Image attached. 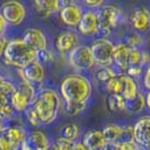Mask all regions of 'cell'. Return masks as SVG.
<instances>
[{"label": "cell", "instance_id": "cell-1", "mask_svg": "<svg viewBox=\"0 0 150 150\" xmlns=\"http://www.w3.org/2000/svg\"><path fill=\"white\" fill-rule=\"evenodd\" d=\"M30 110L36 117L40 125H47L57 120L61 110V98L53 89H43L30 106Z\"/></svg>", "mask_w": 150, "mask_h": 150}, {"label": "cell", "instance_id": "cell-2", "mask_svg": "<svg viewBox=\"0 0 150 150\" xmlns=\"http://www.w3.org/2000/svg\"><path fill=\"white\" fill-rule=\"evenodd\" d=\"M61 97L70 103H88L93 93V86L85 76L74 74L63 78L60 85Z\"/></svg>", "mask_w": 150, "mask_h": 150}, {"label": "cell", "instance_id": "cell-3", "mask_svg": "<svg viewBox=\"0 0 150 150\" xmlns=\"http://www.w3.org/2000/svg\"><path fill=\"white\" fill-rule=\"evenodd\" d=\"M4 60L7 64L18 69H23L25 66L38 59V53L30 46L26 44L22 38H15L9 41L7 47L4 52Z\"/></svg>", "mask_w": 150, "mask_h": 150}, {"label": "cell", "instance_id": "cell-4", "mask_svg": "<svg viewBox=\"0 0 150 150\" xmlns=\"http://www.w3.org/2000/svg\"><path fill=\"white\" fill-rule=\"evenodd\" d=\"M99 32L104 35H110L119 24L123 21V13L115 5H103L97 10Z\"/></svg>", "mask_w": 150, "mask_h": 150}, {"label": "cell", "instance_id": "cell-5", "mask_svg": "<svg viewBox=\"0 0 150 150\" xmlns=\"http://www.w3.org/2000/svg\"><path fill=\"white\" fill-rule=\"evenodd\" d=\"M35 98L36 87L33 83L22 80L16 86L15 93L10 100V105L15 112H26Z\"/></svg>", "mask_w": 150, "mask_h": 150}, {"label": "cell", "instance_id": "cell-6", "mask_svg": "<svg viewBox=\"0 0 150 150\" xmlns=\"http://www.w3.org/2000/svg\"><path fill=\"white\" fill-rule=\"evenodd\" d=\"M95 64L102 67H111L113 64V50L114 43L111 40L100 38L95 40L89 46Z\"/></svg>", "mask_w": 150, "mask_h": 150}, {"label": "cell", "instance_id": "cell-7", "mask_svg": "<svg viewBox=\"0 0 150 150\" xmlns=\"http://www.w3.org/2000/svg\"><path fill=\"white\" fill-rule=\"evenodd\" d=\"M0 14L4 17L7 25L9 24L13 26H18L25 21L27 16V9L26 6L22 2L17 0H10L1 5Z\"/></svg>", "mask_w": 150, "mask_h": 150}, {"label": "cell", "instance_id": "cell-8", "mask_svg": "<svg viewBox=\"0 0 150 150\" xmlns=\"http://www.w3.org/2000/svg\"><path fill=\"white\" fill-rule=\"evenodd\" d=\"M69 63L77 71H87L95 66L88 45H78L69 53Z\"/></svg>", "mask_w": 150, "mask_h": 150}, {"label": "cell", "instance_id": "cell-9", "mask_svg": "<svg viewBox=\"0 0 150 150\" xmlns=\"http://www.w3.org/2000/svg\"><path fill=\"white\" fill-rule=\"evenodd\" d=\"M61 10H60V18L64 25L69 27H77L78 24L81 19L83 11V8L78 4L72 1H60Z\"/></svg>", "mask_w": 150, "mask_h": 150}, {"label": "cell", "instance_id": "cell-10", "mask_svg": "<svg viewBox=\"0 0 150 150\" xmlns=\"http://www.w3.org/2000/svg\"><path fill=\"white\" fill-rule=\"evenodd\" d=\"M22 80L33 83L34 86L42 83L45 78V68L38 60L30 62L23 69H18Z\"/></svg>", "mask_w": 150, "mask_h": 150}, {"label": "cell", "instance_id": "cell-11", "mask_svg": "<svg viewBox=\"0 0 150 150\" xmlns=\"http://www.w3.org/2000/svg\"><path fill=\"white\" fill-rule=\"evenodd\" d=\"M22 40L26 44L30 46L34 51L41 52L45 49H47V38L44 32L40 28L30 27L24 30Z\"/></svg>", "mask_w": 150, "mask_h": 150}, {"label": "cell", "instance_id": "cell-12", "mask_svg": "<svg viewBox=\"0 0 150 150\" xmlns=\"http://www.w3.org/2000/svg\"><path fill=\"white\" fill-rule=\"evenodd\" d=\"M78 30L83 36H94L99 32V23L96 10L89 9L85 11L78 24Z\"/></svg>", "mask_w": 150, "mask_h": 150}, {"label": "cell", "instance_id": "cell-13", "mask_svg": "<svg viewBox=\"0 0 150 150\" xmlns=\"http://www.w3.org/2000/svg\"><path fill=\"white\" fill-rule=\"evenodd\" d=\"M149 127L150 117L148 115L140 117L133 125V141L140 148H149Z\"/></svg>", "mask_w": 150, "mask_h": 150}, {"label": "cell", "instance_id": "cell-14", "mask_svg": "<svg viewBox=\"0 0 150 150\" xmlns=\"http://www.w3.org/2000/svg\"><path fill=\"white\" fill-rule=\"evenodd\" d=\"M79 45L78 34L74 30H64L55 38L54 46L59 53H70Z\"/></svg>", "mask_w": 150, "mask_h": 150}, {"label": "cell", "instance_id": "cell-15", "mask_svg": "<svg viewBox=\"0 0 150 150\" xmlns=\"http://www.w3.org/2000/svg\"><path fill=\"white\" fill-rule=\"evenodd\" d=\"M130 24L132 28L138 32L148 30L150 25V14L147 8H135L130 16Z\"/></svg>", "mask_w": 150, "mask_h": 150}, {"label": "cell", "instance_id": "cell-16", "mask_svg": "<svg viewBox=\"0 0 150 150\" xmlns=\"http://www.w3.org/2000/svg\"><path fill=\"white\" fill-rule=\"evenodd\" d=\"M1 134L6 138V140L16 150H19V147L22 146V143L26 140V131L21 125L6 127Z\"/></svg>", "mask_w": 150, "mask_h": 150}, {"label": "cell", "instance_id": "cell-17", "mask_svg": "<svg viewBox=\"0 0 150 150\" xmlns=\"http://www.w3.org/2000/svg\"><path fill=\"white\" fill-rule=\"evenodd\" d=\"M26 141L33 150H49L51 146L49 135L42 130H33L26 137Z\"/></svg>", "mask_w": 150, "mask_h": 150}, {"label": "cell", "instance_id": "cell-18", "mask_svg": "<svg viewBox=\"0 0 150 150\" xmlns=\"http://www.w3.org/2000/svg\"><path fill=\"white\" fill-rule=\"evenodd\" d=\"M129 57H130V47L123 42H119L114 44L113 50V63L121 69L125 70L129 67Z\"/></svg>", "mask_w": 150, "mask_h": 150}, {"label": "cell", "instance_id": "cell-19", "mask_svg": "<svg viewBox=\"0 0 150 150\" xmlns=\"http://www.w3.org/2000/svg\"><path fill=\"white\" fill-rule=\"evenodd\" d=\"M119 79H120L121 83V93L120 95H122V97L124 98L127 102L131 100L132 98H134L137 96V94L139 93L138 90V85L134 81V79L130 78L127 75H117Z\"/></svg>", "mask_w": 150, "mask_h": 150}, {"label": "cell", "instance_id": "cell-20", "mask_svg": "<svg viewBox=\"0 0 150 150\" xmlns=\"http://www.w3.org/2000/svg\"><path fill=\"white\" fill-rule=\"evenodd\" d=\"M105 139L100 130H90L86 132L83 138V146H86L89 150H97L105 144Z\"/></svg>", "mask_w": 150, "mask_h": 150}, {"label": "cell", "instance_id": "cell-21", "mask_svg": "<svg viewBox=\"0 0 150 150\" xmlns=\"http://www.w3.org/2000/svg\"><path fill=\"white\" fill-rule=\"evenodd\" d=\"M33 6L35 8V10L38 13V15L42 17H49L52 15L53 13L58 11L61 9L60 1H55V0H36L33 2Z\"/></svg>", "mask_w": 150, "mask_h": 150}, {"label": "cell", "instance_id": "cell-22", "mask_svg": "<svg viewBox=\"0 0 150 150\" xmlns=\"http://www.w3.org/2000/svg\"><path fill=\"white\" fill-rule=\"evenodd\" d=\"M60 133V137L62 138L70 140L72 142H77V140L80 138V134H81V128L78 123L71 122V123H67L62 127Z\"/></svg>", "mask_w": 150, "mask_h": 150}, {"label": "cell", "instance_id": "cell-23", "mask_svg": "<svg viewBox=\"0 0 150 150\" xmlns=\"http://www.w3.org/2000/svg\"><path fill=\"white\" fill-rule=\"evenodd\" d=\"M100 131L106 142H119L123 133V127L120 124H108Z\"/></svg>", "mask_w": 150, "mask_h": 150}, {"label": "cell", "instance_id": "cell-24", "mask_svg": "<svg viewBox=\"0 0 150 150\" xmlns=\"http://www.w3.org/2000/svg\"><path fill=\"white\" fill-rule=\"evenodd\" d=\"M127 100L120 94L110 95L107 98V107L111 112H122L127 111Z\"/></svg>", "mask_w": 150, "mask_h": 150}, {"label": "cell", "instance_id": "cell-25", "mask_svg": "<svg viewBox=\"0 0 150 150\" xmlns=\"http://www.w3.org/2000/svg\"><path fill=\"white\" fill-rule=\"evenodd\" d=\"M16 86L9 80H5L0 83V103L10 104L11 97L15 93Z\"/></svg>", "mask_w": 150, "mask_h": 150}, {"label": "cell", "instance_id": "cell-26", "mask_svg": "<svg viewBox=\"0 0 150 150\" xmlns=\"http://www.w3.org/2000/svg\"><path fill=\"white\" fill-rule=\"evenodd\" d=\"M147 107L146 103V96L142 93H138L134 98H132L131 100H128L127 103V110H129L132 113H140Z\"/></svg>", "mask_w": 150, "mask_h": 150}, {"label": "cell", "instance_id": "cell-27", "mask_svg": "<svg viewBox=\"0 0 150 150\" xmlns=\"http://www.w3.org/2000/svg\"><path fill=\"white\" fill-rule=\"evenodd\" d=\"M87 103H70V102H64L63 105V111L67 115L70 116H76L83 113L87 108Z\"/></svg>", "mask_w": 150, "mask_h": 150}, {"label": "cell", "instance_id": "cell-28", "mask_svg": "<svg viewBox=\"0 0 150 150\" xmlns=\"http://www.w3.org/2000/svg\"><path fill=\"white\" fill-rule=\"evenodd\" d=\"M124 44L131 49H139L140 50V47L144 44V38L140 33L134 32V33H131L127 36Z\"/></svg>", "mask_w": 150, "mask_h": 150}, {"label": "cell", "instance_id": "cell-29", "mask_svg": "<svg viewBox=\"0 0 150 150\" xmlns=\"http://www.w3.org/2000/svg\"><path fill=\"white\" fill-rule=\"evenodd\" d=\"M74 143L75 142L67 140V139H64L62 137H59V138H57L54 140V142L51 143L49 150H71Z\"/></svg>", "mask_w": 150, "mask_h": 150}, {"label": "cell", "instance_id": "cell-30", "mask_svg": "<svg viewBox=\"0 0 150 150\" xmlns=\"http://www.w3.org/2000/svg\"><path fill=\"white\" fill-rule=\"evenodd\" d=\"M116 76L115 70L111 67H102L96 74V78L102 83H107L108 80H111Z\"/></svg>", "mask_w": 150, "mask_h": 150}, {"label": "cell", "instance_id": "cell-31", "mask_svg": "<svg viewBox=\"0 0 150 150\" xmlns=\"http://www.w3.org/2000/svg\"><path fill=\"white\" fill-rule=\"evenodd\" d=\"M15 111L11 107L10 104L6 103H0V121L1 122H6V121L11 120L15 115Z\"/></svg>", "mask_w": 150, "mask_h": 150}, {"label": "cell", "instance_id": "cell-32", "mask_svg": "<svg viewBox=\"0 0 150 150\" xmlns=\"http://www.w3.org/2000/svg\"><path fill=\"white\" fill-rule=\"evenodd\" d=\"M105 88H106V91H108L111 95L120 94L121 83H120V79H119L117 75L115 76L114 78H112L111 80H108L107 83H105Z\"/></svg>", "mask_w": 150, "mask_h": 150}, {"label": "cell", "instance_id": "cell-33", "mask_svg": "<svg viewBox=\"0 0 150 150\" xmlns=\"http://www.w3.org/2000/svg\"><path fill=\"white\" fill-rule=\"evenodd\" d=\"M42 64L43 63H51L55 60V54L52 50H49V49H45L41 52H38V59Z\"/></svg>", "mask_w": 150, "mask_h": 150}, {"label": "cell", "instance_id": "cell-34", "mask_svg": "<svg viewBox=\"0 0 150 150\" xmlns=\"http://www.w3.org/2000/svg\"><path fill=\"white\" fill-rule=\"evenodd\" d=\"M125 70H127V76H129L132 79L142 76L143 74V67L141 66H131V67L127 68Z\"/></svg>", "mask_w": 150, "mask_h": 150}, {"label": "cell", "instance_id": "cell-35", "mask_svg": "<svg viewBox=\"0 0 150 150\" xmlns=\"http://www.w3.org/2000/svg\"><path fill=\"white\" fill-rule=\"evenodd\" d=\"M124 141H133V127L131 125L123 127V133L119 142H124Z\"/></svg>", "mask_w": 150, "mask_h": 150}, {"label": "cell", "instance_id": "cell-36", "mask_svg": "<svg viewBox=\"0 0 150 150\" xmlns=\"http://www.w3.org/2000/svg\"><path fill=\"white\" fill-rule=\"evenodd\" d=\"M120 144V150H141L134 141H124V142H119Z\"/></svg>", "mask_w": 150, "mask_h": 150}, {"label": "cell", "instance_id": "cell-37", "mask_svg": "<svg viewBox=\"0 0 150 150\" xmlns=\"http://www.w3.org/2000/svg\"><path fill=\"white\" fill-rule=\"evenodd\" d=\"M0 150H16L10 143L6 140V138L0 134Z\"/></svg>", "mask_w": 150, "mask_h": 150}, {"label": "cell", "instance_id": "cell-38", "mask_svg": "<svg viewBox=\"0 0 150 150\" xmlns=\"http://www.w3.org/2000/svg\"><path fill=\"white\" fill-rule=\"evenodd\" d=\"M8 43H9V40L7 38V36L6 35H0V55L4 54Z\"/></svg>", "mask_w": 150, "mask_h": 150}, {"label": "cell", "instance_id": "cell-39", "mask_svg": "<svg viewBox=\"0 0 150 150\" xmlns=\"http://www.w3.org/2000/svg\"><path fill=\"white\" fill-rule=\"evenodd\" d=\"M99 150H120V144L119 142H105Z\"/></svg>", "mask_w": 150, "mask_h": 150}, {"label": "cell", "instance_id": "cell-40", "mask_svg": "<svg viewBox=\"0 0 150 150\" xmlns=\"http://www.w3.org/2000/svg\"><path fill=\"white\" fill-rule=\"evenodd\" d=\"M83 5L87 6V7H89V8H96V9H99V8L104 5V1H88V0H86V1H83Z\"/></svg>", "mask_w": 150, "mask_h": 150}, {"label": "cell", "instance_id": "cell-41", "mask_svg": "<svg viewBox=\"0 0 150 150\" xmlns=\"http://www.w3.org/2000/svg\"><path fill=\"white\" fill-rule=\"evenodd\" d=\"M149 71H150L149 68H147V69L143 71V74H144V76H143V85H144V88H146L147 90L150 88V85H149Z\"/></svg>", "mask_w": 150, "mask_h": 150}, {"label": "cell", "instance_id": "cell-42", "mask_svg": "<svg viewBox=\"0 0 150 150\" xmlns=\"http://www.w3.org/2000/svg\"><path fill=\"white\" fill-rule=\"evenodd\" d=\"M149 63V54L147 51H141V63L140 66L143 67V66H147Z\"/></svg>", "mask_w": 150, "mask_h": 150}, {"label": "cell", "instance_id": "cell-43", "mask_svg": "<svg viewBox=\"0 0 150 150\" xmlns=\"http://www.w3.org/2000/svg\"><path fill=\"white\" fill-rule=\"evenodd\" d=\"M7 23L5 22V19H4V17L1 16L0 14V35H5V33H6V30H7Z\"/></svg>", "mask_w": 150, "mask_h": 150}, {"label": "cell", "instance_id": "cell-44", "mask_svg": "<svg viewBox=\"0 0 150 150\" xmlns=\"http://www.w3.org/2000/svg\"><path fill=\"white\" fill-rule=\"evenodd\" d=\"M71 150H89L86 146H83L81 142H75L74 143V146H72V148H71Z\"/></svg>", "mask_w": 150, "mask_h": 150}, {"label": "cell", "instance_id": "cell-45", "mask_svg": "<svg viewBox=\"0 0 150 150\" xmlns=\"http://www.w3.org/2000/svg\"><path fill=\"white\" fill-rule=\"evenodd\" d=\"M19 150H33V149L30 148V146L28 144V143H27V141L25 140V141L22 143V146L19 147Z\"/></svg>", "mask_w": 150, "mask_h": 150}, {"label": "cell", "instance_id": "cell-46", "mask_svg": "<svg viewBox=\"0 0 150 150\" xmlns=\"http://www.w3.org/2000/svg\"><path fill=\"white\" fill-rule=\"evenodd\" d=\"M5 128H6V125H5V122H1V121H0V134L2 133V131L5 130Z\"/></svg>", "mask_w": 150, "mask_h": 150}, {"label": "cell", "instance_id": "cell-47", "mask_svg": "<svg viewBox=\"0 0 150 150\" xmlns=\"http://www.w3.org/2000/svg\"><path fill=\"white\" fill-rule=\"evenodd\" d=\"M2 81H4V77H2V76L0 75V83H2Z\"/></svg>", "mask_w": 150, "mask_h": 150}]
</instances>
